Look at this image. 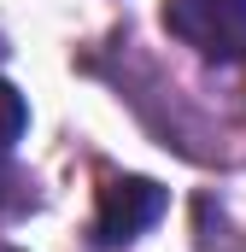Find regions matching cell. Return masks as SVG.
<instances>
[{
    "label": "cell",
    "instance_id": "cell-1",
    "mask_svg": "<svg viewBox=\"0 0 246 252\" xmlns=\"http://www.w3.org/2000/svg\"><path fill=\"white\" fill-rule=\"evenodd\" d=\"M164 211H170V193L153 176H118V170H106L100 193H94V229L88 235H94L100 252H118L129 241H141Z\"/></svg>",
    "mask_w": 246,
    "mask_h": 252
},
{
    "label": "cell",
    "instance_id": "cell-2",
    "mask_svg": "<svg viewBox=\"0 0 246 252\" xmlns=\"http://www.w3.org/2000/svg\"><path fill=\"white\" fill-rule=\"evenodd\" d=\"M164 30L211 64H246V0H164Z\"/></svg>",
    "mask_w": 246,
    "mask_h": 252
},
{
    "label": "cell",
    "instance_id": "cell-3",
    "mask_svg": "<svg viewBox=\"0 0 246 252\" xmlns=\"http://www.w3.org/2000/svg\"><path fill=\"white\" fill-rule=\"evenodd\" d=\"M24 129H30V106H24V94H18L12 82H0V158H12V147L24 141Z\"/></svg>",
    "mask_w": 246,
    "mask_h": 252
},
{
    "label": "cell",
    "instance_id": "cell-4",
    "mask_svg": "<svg viewBox=\"0 0 246 252\" xmlns=\"http://www.w3.org/2000/svg\"><path fill=\"white\" fill-rule=\"evenodd\" d=\"M18 188H30L18 170H12V158H0V211H18V205H30L35 193H18Z\"/></svg>",
    "mask_w": 246,
    "mask_h": 252
},
{
    "label": "cell",
    "instance_id": "cell-5",
    "mask_svg": "<svg viewBox=\"0 0 246 252\" xmlns=\"http://www.w3.org/2000/svg\"><path fill=\"white\" fill-rule=\"evenodd\" d=\"M0 252H18V247H6V241H0Z\"/></svg>",
    "mask_w": 246,
    "mask_h": 252
}]
</instances>
